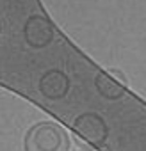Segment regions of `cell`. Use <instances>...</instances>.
Listing matches in <instances>:
<instances>
[{
	"mask_svg": "<svg viewBox=\"0 0 146 151\" xmlns=\"http://www.w3.org/2000/svg\"><path fill=\"white\" fill-rule=\"evenodd\" d=\"M23 151H69V137L59 124L39 121L27 130Z\"/></svg>",
	"mask_w": 146,
	"mask_h": 151,
	"instance_id": "obj_1",
	"label": "cell"
},
{
	"mask_svg": "<svg viewBox=\"0 0 146 151\" xmlns=\"http://www.w3.org/2000/svg\"><path fill=\"white\" fill-rule=\"evenodd\" d=\"M95 86L98 89V93L107 98V100H119L125 96L126 93V86H123L116 77H112V75L109 71H100L96 75V78H95Z\"/></svg>",
	"mask_w": 146,
	"mask_h": 151,
	"instance_id": "obj_4",
	"label": "cell"
},
{
	"mask_svg": "<svg viewBox=\"0 0 146 151\" xmlns=\"http://www.w3.org/2000/svg\"><path fill=\"white\" fill-rule=\"evenodd\" d=\"M39 91L48 100H61L69 91V78L62 71H48L39 80Z\"/></svg>",
	"mask_w": 146,
	"mask_h": 151,
	"instance_id": "obj_3",
	"label": "cell"
},
{
	"mask_svg": "<svg viewBox=\"0 0 146 151\" xmlns=\"http://www.w3.org/2000/svg\"><path fill=\"white\" fill-rule=\"evenodd\" d=\"M73 130L80 139L87 140L89 146H102L109 137V126L105 119L95 112H84L77 116L73 121Z\"/></svg>",
	"mask_w": 146,
	"mask_h": 151,
	"instance_id": "obj_2",
	"label": "cell"
}]
</instances>
